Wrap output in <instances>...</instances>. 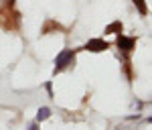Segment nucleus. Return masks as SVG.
Instances as JSON below:
<instances>
[{"instance_id":"obj_9","label":"nucleus","mask_w":152,"mask_h":130,"mask_svg":"<svg viewBox=\"0 0 152 130\" xmlns=\"http://www.w3.org/2000/svg\"><path fill=\"white\" fill-rule=\"evenodd\" d=\"M4 6H6V8H12V6H14V0H4Z\"/></svg>"},{"instance_id":"obj_3","label":"nucleus","mask_w":152,"mask_h":130,"mask_svg":"<svg viewBox=\"0 0 152 130\" xmlns=\"http://www.w3.org/2000/svg\"><path fill=\"white\" fill-rule=\"evenodd\" d=\"M85 51H89V53H102L105 49H110V43H105L104 39H91V41H87L85 43Z\"/></svg>"},{"instance_id":"obj_4","label":"nucleus","mask_w":152,"mask_h":130,"mask_svg":"<svg viewBox=\"0 0 152 130\" xmlns=\"http://www.w3.org/2000/svg\"><path fill=\"white\" fill-rule=\"evenodd\" d=\"M51 31H63V26L57 23V21H45V24H43V35H49Z\"/></svg>"},{"instance_id":"obj_1","label":"nucleus","mask_w":152,"mask_h":130,"mask_svg":"<svg viewBox=\"0 0 152 130\" xmlns=\"http://www.w3.org/2000/svg\"><path fill=\"white\" fill-rule=\"evenodd\" d=\"M73 61H75V49H65V51H61L57 57H55V73L65 71L69 65H73Z\"/></svg>"},{"instance_id":"obj_11","label":"nucleus","mask_w":152,"mask_h":130,"mask_svg":"<svg viewBox=\"0 0 152 130\" xmlns=\"http://www.w3.org/2000/svg\"><path fill=\"white\" fill-rule=\"evenodd\" d=\"M148 122H150V124H152V116H150V118H148Z\"/></svg>"},{"instance_id":"obj_8","label":"nucleus","mask_w":152,"mask_h":130,"mask_svg":"<svg viewBox=\"0 0 152 130\" xmlns=\"http://www.w3.org/2000/svg\"><path fill=\"white\" fill-rule=\"evenodd\" d=\"M45 90H47L49 98H53V85H51V82H47V83H45Z\"/></svg>"},{"instance_id":"obj_2","label":"nucleus","mask_w":152,"mask_h":130,"mask_svg":"<svg viewBox=\"0 0 152 130\" xmlns=\"http://www.w3.org/2000/svg\"><path fill=\"white\" fill-rule=\"evenodd\" d=\"M116 45H118V49L122 51V55L128 57L130 53L136 49V37H128V35H124V33H120L118 39H116Z\"/></svg>"},{"instance_id":"obj_6","label":"nucleus","mask_w":152,"mask_h":130,"mask_svg":"<svg viewBox=\"0 0 152 130\" xmlns=\"http://www.w3.org/2000/svg\"><path fill=\"white\" fill-rule=\"evenodd\" d=\"M51 118V108H39V112H37V122H43V120Z\"/></svg>"},{"instance_id":"obj_7","label":"nucleus","mask_w":152,"mask_h":130,"mask_svg":"<svg viewBox=\"0 0 152 130\" xmlns=\"http://www.w3.org/2000/svg\"><path fill=\"white\" fill-rule=\"evenodd\" d=\"M132 2H134L136 10L140 12L142 16H146V14H148V6H146V0H132Z\"/></svg>"},{"instance_id":"obj_10","label":"nucleus","mask_w":152,"mask_h":130,"mask_svg":"<svg viewBox=\"0 0 152 130\" xmlns=\"http://www.w3.org/2000/svg\"><path fill=\"white\" fill-rule=\"evenodd\" d=\"M28 130H39V122H33V124H28Z\"/></svg>"},{"instance_id":"obj_5","label":"nucleus","mask_w":152,"mask_h":130,"mask_svg":"<svg viewBox=\"0 0 152 130\" xmlns=\"http://www.w3.org/2000/svg\"><path fill=\"white\" fill-rule=\"evenodd\" d=\"M120 33H124V26L120 21H114L112 24L105 26V35H120Z\"/></svg>"}]
</instances>
